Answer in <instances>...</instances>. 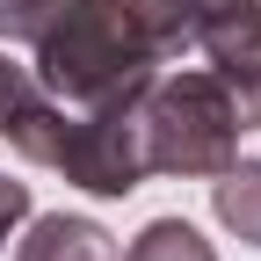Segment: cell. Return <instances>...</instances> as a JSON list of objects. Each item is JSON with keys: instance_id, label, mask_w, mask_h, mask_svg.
Masks as SVG:
<instances>
[{"instance_id": "obj_1", "label": "cell", "mask_w": 261, "mask_h": 261, "mask_svg": "<svg viewBox=\"0 0 261 261\" xmlns=\"http://www.w3.org/2000/svg\"><path fill=\"white\" fill-rule=\"evenodd\" d=\"M29 51H37V87L65 109H123L160 80V58L130 22V0H73Z\"/></svg>"}, {"instance_id": "obj_2", "label": "cell", "mask_w": 261, "mask_h": 261, "mask_svg": "<svg viewBox=\"0 0 261 261\" xmlns=\"http://www.w3.org/2000/svg\"><path fill=\"white\" fill-rule=\"evenodd\" d=\"M0 138L22 160L65 174L87 196H130L145 181V152H138V102L123 109H65L29 80V94L0 116Z\"/></svg>"}, {"instance_id": "obj_3", "label": "cell", "mask_w": 261, "mask_h": 261, "mask_svg": "<svg viewBox=\"0 0 261 261\" xmlns=\"http://www.w3.org/2000/svg\"><path fill=\"white\" fill-rule=\"evenodd\" d=\"M247 123L232 109V94L218 87V73H174L152 80L138 94V152L145 174H181V181H211L218 167L240 160Z\"/></svg>"}, {"instance_id": "obj_4", "label": "cell", "mask_w": 261, "mask_h": 261, "mask_svg": "<svg viewBox=\"0 0 261 261\" xmlns=\"http://www.w3.org/2000/svg\"><path fill=\"white\" fill-rule=\"evenodd\" d=\"M196 51L211 58L218 87L232 94L240 123H261V0H203L196 8Z\"/></svg>"}, {"instance_id": "obj_5", "label": "cell", "mask_w": 261, "mask_h": 261, "mask_svg": "<svg viewBox=\"0 0 261 261\" xmlns=\"http://www.w3.org/2000/svg\"><path fill=\"white\" fill-rule=\"evenodd\" d=\"M15 261H123V254L109 240V225L44 211V218H29V240L15 247Z\"/></svg>"}, {"instance_id": "obj_6", "label": "cell", "mask_w": 261, "mask_h": 261, "mask_svg": "<svg viewBox=\"0 0 261 261\" xmlns=\"http://www.w3.org/2000/svg\"><path fill=\"white\" fill-rule=\"evenodd\" d=\"M211 211L232 240L261 247V160H232V167L211 174Z\"/></svg>"}, {"instance_id": "obj_7", "label": "cell", "mask_w": 261, "mask_h": 261, "mask_svg": "<svg viewBox=\"0 0 261 261\" xmlns=\"http://www.w3.org/2000/svg\"><path fill=\"white\" fill-rule=\"evenodd\" d=\"M196 8H203V0H130V22H138V37L152 44L160 65L189 51V37H196Z\"/></svg>"}, {"instance_id": "obj_8", "label": "cell", "mask_w": 261, "mask_h": 261, "mask_svg": "<svg viewBox=\"0 0 261 261\" xmlns=\"http://www.w3.org/2000/svg\"><path fill=\"white\" fill-rule=\"evenodd\" d=\"M123 261H218V254H211V240L196 232L189 218H152L145 232L130 240V254H123Z\"/></svg>"}, {"instance_id": "obj_9", "label": "cell", "mask_w": 261, "mask_h": 261, "mask_svg": "<svg viewBox=\"0 0 261 261\" xmlns=\"http://www.w3.org/2000/svg\"><path fill=\"white\" fill-rule=\"evenodd\" d=\"M29 218V181H8L0 174V254H8V232Z\"/></svg>"}, {"instance_id": "obj_10", "label": "cell", "mask_w": 261, "mask_h": 261, "mask_svg": "<svg viewBox=\"0 0 261 261\" xmlns=\"http://www.w3.org/2000/svg\"><path fill=\"white\" fill-rule=\"evenodd\" d=\"M22 94H29V73H22V65H8V58H0V116H8V109L22 102Z\"/></svg>"}]
</instances>
